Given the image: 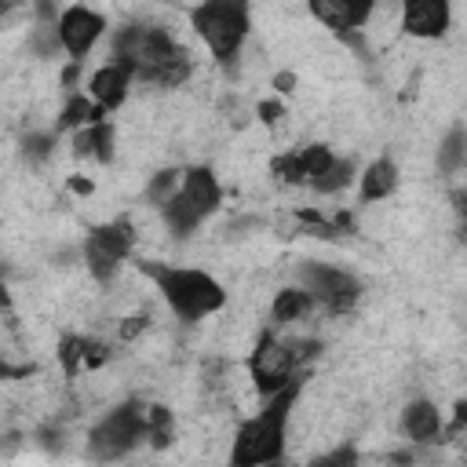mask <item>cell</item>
<instances>
[{
    "mask_svg": "<svg viewBox=\"0 0 467 467\" xmlns=\"http://www.w3.org/2000/svg\"><path fill=\"white\" fill-rule=\"evenodd\" d=\"M219 204H223V186H219L215 171L208 164H193V168L182 171V186L161 208V215H164L168 234L179 237V241H186Z\"/></svg>",
    "mask_w": 467,
    "mask_h": 467,
    "instance_id": "6",
    "label": "cell"
},
{
    "mask_svg": "<svg viewBox=\"0 0 467 467\" xmlns=\"http://www.w3.org/2000/svg\"><path fill=\"white\" fill-rule=\"evenodd\" d=\"M135 248V226L128 215H117L109 223H99L88 230L84 237V263H88V274L99 281V285H109L117 277V270L128 263Z\"/></svg>",
    "mask_w": 467,
    "mask_h": 467,
    "instance_id": "8",
    "label": "cell"
},
{
    "mask_svg": "<svg viewBox=\"0 0 467 467\" xmlns=\"http://www.w3.org/2000/svg\"><path fill=\"white\" fill-rule=\"evenodd\" d=\"M131 80H135V69L109 58L106 66H99V69L88 77V95L109 113V109L124 106V99H128V91H131Z\"/></svg>",
    "mask_w": 467,
    "mask_h": 467,
    "instance_id": "13",
    "label": "cell"
},
{
    "mask_svg": "<svg viewBox=\"0 0 467 467\" xmlns=\"http://www.w3.org/2000/svg\"><path fill=\"white\" fill-rule=\"evenodd\" d=\"M190 26L215 55V62L230 66L248 40L252 11L248 0H201L197 7H190Z\"/></svg>",
    "mask_w": 467,
    "mask_h": 467,
    "instance_id": "5",
    "label": "cell"
},
{
    "mask_svg": "<svg viewBox=\"0 0 467 467\" xmlns=\"http://www.w3.org/2000/svg\"><path fill=\"white\" fill-rule=\"evenodd\" d=\"M354 179H358V168H354V161H350V157H336V161H332V164H328V168H325V171H321V175L310 182V190L328 197V193H339V190H347Z\"/></svg>",
    "mask_w": 467,
    "mask_h": 467,
    "instance_id": "20",
    "label": "cell"
},
{
    "mask_svg": "<svg viewBox=\"0 0 467 467\" xmlns=\"http://www.w3.org/2000/svg\"><path fill=\"white\" fill-rule=\"evenodd\" d=\"M51 150H55V131H29V135L22 139V157H26L29 164L47 161Z\"/></svg>",
    "mask_w": 467,
    "mask_h": 467,
    "instance_id": "26",
    "label": "cell"
},
{
    "mask_svg": "<svg viewBox=\"0 0 467 467\" xmlns=\"http://www.w3.org/2000/svg\"><path fill=\"white\" fill-rule=\"evenodd\" d=\"M299 390H303V376L292 379L288 387L266 394L263 409L237 427V438H234V449H230V460L237 467L277 463L285 456V427H288V416H292V405H296Z\"/></svg>",
    "mask_w": 467,
    "mask_h": 467,
    "instance_id": "2",
    "label": "cell"
},
{
    "mask_svg": "<svg viewBox=\"0 0 467 467\" xmlns=\"http://www.w3.org/2000/svg\"><path fill=\"white\" fill-rule=\"evenodd\" d=\"M175 434V420H171V409L168 405H150V445L153 449H164Z\"/></svg>",
    "mask_w": 467,
    "mask_h": 467,
    "instance_id": "24",
    "label": "cell"
},
{
    "mask_svg": "<svg viewBox=\"0 0 467 467\" xmlns=\"http://www.w3.org/2000/svg\"><path fill=\"white\" fill-rule=\"evenodd\" d=\"M73 157L80 161H113V124L102 117L73 131Z\"/></svg>",
    "mask_w": 467,
    "mask_h": 467,
    "instance_id": "16",
    "label": "cell"
},
{
    "mask_svg": "<svg viewBox=\"0 0 467 467\" xmlns=\"http://www.w3.org/2000/svg\"><path fill=\"white\" fill-rule=\"evenodd\" d=\"M102 33H106V18L95 7H88V4L62 7V15H58V40H62V51L69 58L84 62V55L102 40Z\"/></svg>",
    "mask_w": 467,
    "mask_h": 467,
    "instance_id": "10",
    "label": "cell"
},
{
    "mask_svg": "<svg viewBox=\"0 0 467 467\" xmlns=\"http://www.w3.org/2000/svg\"><path fill=\"white\" fill-rule=\"evenodd\" d=\"M299 161H303V175H306V186L336 161V153L328 150V146H321V142H310V146H303L299 150Z\"/></svg>",
    "mask_w": 467,
    "mask_h": 467,
    "instance_id": "23",
    "label": "cell"
},
{
    "mask_svg": "<svg viewBox=\"0 0 467 467\" xmlns=\"http://www.w3.org/2000/svg\"><path fill=\"white\" fill-rule=\"evenodd\" d=\"M270 171H274V175H277V182H285V186H306L299 150H296V153H281V157L270 164Z\"/></svg>",
    "mask_w": 467,
    "mask_h": 467,
    "instance_id": "25",
    "label": "cell"
},
{
    "mask_svg": "<svg viewBox=\"0 0 467 467\" xmlns=\"http://www.w3.org/2000/svg\"><path fill=\"white\" fill-rule=\"evenodd\" d=\"M139 270L157 285V292L164 296V303L171 306V314L179 321H201V317H212L215 310L226 306V288L204 270L157 263V259L139 263Z\"/></svg>",
    "mask_w": 467,
    "mask_h": 467,
    "instance_id": "3",
    "label": "cell"
},
{
    "mask_svg": "<svg viewBox=\"0 0 467 467\" xmlns=\"http://www.w3.org/2000/svg\"><path fill=\"white\" fill-rule=\"evenodd\" d=\"M306 7H310V15L325 26V29H332V33H354V29H361L368 18H372V11H376V0H306Z\"/></svg>",
    "mask_w": 467,
    "mask_h": 467,
    "instance_id": "12",
    "label": "cell"
},
{
    "mask_svg": "<svg viewBox=\"0 0 467 467\" xmlns=\"http://www.w3.org/2000/svg\"><path fill=\"white\" fill-rule=\"evenodd\" d=\"M277 113H281V102H263V106H259V117H263L266 124H274Z\"/></svg>",
    "mask_w": 467,
    "mask_h": 467,
    "instance_id": "30",
    "label": "cell"
},
{
    "mask_svg": "<svg viewBox=\"0 0 467 467\" xmlns=\"http://www.w3.org/2000/svg\"><path fill=\"white\" fill-rule=\"evenodd\" d=\"M314 310H317V303H314V296H310L303 285H288V288H281V292L274 296V306H270V314H274L277 325L303 321V317L314 314Z\"/></svg>",
    "mask_w": 467,
    "mask_h": 467,
    "instance_id": "18",
    "label": "cell"
},
{
    "mask_svg": "<svg viewBox=\"0 0 467 467\" xmlns=\"http://www.w3.org/2000/svg\"><path fill=\"white\" fill-rule=\"evenodd\" d=\"M452 208L460 212V219H467V190H456L452 193Z\"/></svg>",
    "mask_w": 467,
    "mask_h": 467,
    "instance_id": "31",
    "label": "cell"
},
{
    "mask_svg": "<svg viewBox=\"0 0 467 467\" xmlns=\"http://www.w3.org/2000/svg\"><path fill=\"white\" fill-rule=\"evenodd\" d=\"M142 441H150V405L146 401H120L109 409L88 434L91 460H120L135 452Z\"/></svg>",
    "mask_w": 467,
    "mask_h": 467,
    "instance_id": "7",
    "label": "cell"
},
{
    "mask_svg": "<svg viewBox=\"0 0 467 467\" xmlns=\"http://www.w3.org/2000/svg\"><path fill=\"white\" fill-rule=\"evenodd\" d=\"M274 84H277V91H292V84H296V77H288V73H281V77H277Z\"/></svg>",
    "mask_w": 467,
    "mask_h": 467,
    "instance_id": "32",
    "label": "cell"
},
{
    "mask_svg": "<svg viewBox=\"0 0 467 467\" xmlns=\"http://www.w3.org/2000/svg\"><path fill=\"white\" fill-rule=\"evenodd\" d=\"M109 58L131 66L139 80L161 84V88H179L193 73L190 51L164 26H153V22H128L113 29Z\"/></svg>",
    "mask_w": 467,
    "mask_h": 467,
    "instance_id": "1",
    "label": "cell"
},
{
    "mask_svg": "<svg viewBox=\"0 0 467 467\" xmlns=\"http://www.w3.org/2000/svg\"><path fill=\"white\" fill-rule=\"evenodd\" d=\"M401 431H405V438H412L416 445L445 441V423H441L434 401H427V398H412V401L401 409Z\"/></svg>",
    "mask_w": 467,
    "mask_h": 467,
    "instance_id": "14",
    "label": "cell"
},
{
    "mask_svg": "<svg viewBox=\"0 0 467 467\" xmlns=\"http://www.w3.org/2000/svg\"><path fill=\"white\" fill-rule=\"evenodd\" d=\"M58 361L66 368V376H77L84 368H99L109 361V347L91 339V336H62L58 343Z\"/></svg>",
    "mask_w": 467,
    "mask_h": 467,
    "instance_id": "15",
    "label": "cell"
},
{
    "mask_svg": "<svg viewBox=\"0 0 467 467\" xmlns=\"http://www.w3.org/2000/svg\"><path fill=\"white\" fill-rule=\"evenodd\" d=\"M73 190H77V193H91V182H84V179H73Z\"/></svg>",
    "mask_w": 467,
    "mask_h": 467,
    "instance_id": "33",
    "label": "cell"
},
{
    "mask_svg": "<svg viewBox=\"0 0 467 467\" xmlns=\"http://www.w3.org/2000/svg\"><path fill=\"white\" fill-rule=\"evenodd\" d=\"M463 427H467V398L456 401V412H452V423L445 427V434H460Z\"/></svg>",
    "mask_w": 467,
    "mask_h": 467,
    "instance_id": "28",
    "label": "cell"
},
{
    "mask_svg": "<svg viewBox=\"0 0 467 467\" xmlns=\"http://www.w3.org/2000/svg\"><path fill=\"white\" fill-rule=\"evenodd\" d=\"M467 164V128H452L438 146V171L452 175Z\"/></svg>",
    "mask_w": 467,
    "mask_h": 467,
    "instance_id": "21",
    "label": "cell"
},
{
    "mask_svg": "<svg viewBox=\"0 0 467 467\" xmlns=\"http://www.w3.org/2000/svg\"><path fill=\"white\" fill-rule=\"evenodd\" d=\"M106 117V109L91 99V95H77V91H69V99H66V106H62V113H58V124H55V131H77V128H84V124H95V120H102Z\"/></svg>",
    "mask_w": 467,
    "mask_h": 467,
    "instance_id": "19",
    "label": "cell"
},
{
    "mask_svg": "<svg viewBox=\"0 0 467 467\" xmlns=\"http://www.w3.org/2000/svg\"><path fill=\"white\" fill-rule=\"evenodd\" d=\"M463 237H467V219H463Z\"/></svg>",
    "mask_w": 467,
    "mask_h": 467,
    "instance_id": "34",
    "label": "cell"
},
{
    "mask_svg": "<svg viewBox=\"0 0 467 467\" xmlns=\"http://www.w3.org/2000/svg\"><path fill=\"white\" fill-rule=\"evenodd\" d=\"M299 285L328 314H350L358 306V299H361V281L350 270H339V266H328V263H314V259H306L299 266Z\"/></svg>",
    "mask_w": 467,
    "mask_h": 467,
    "instance_id": "9",
    "label": "cell"
},
{
    "mask_svg": "<svg viewBox=\"0 0 467 467\" xmlns=\"http://www.w3.org/2000/svg\"><path fill=\"white\" fill-rule=\"evenodd\" d=\"M146 328V317L139 314V317H128V325H120V339H131L135 332H142Z\"/></svg>",
    "mask_w": 467,
    "mask_h": 467,
    "instance_id": "29",
    "label": "cell"
},
{
    "mask_svg": "<svg viewBox=\"0 0 467 467\" xmlns=\"http://www.w3.org/2000/svg\"><path fill=\"white\" fill-rule=\"evenodd\" d=\"M182 171H186V168H161V171L150 179V186H146V201H150L153 208H164V204L175 197V190L182 186Z\"/></svg>",
    "mask_w": 467,
    "mask_h": 467,
    "instance_id": "22",
    "label": "cell"
},
{
    "mask_svg": "<svg viewBox=\"0 0 467 467\" xmlns=\"http://www.w3.org/2000/svg\"><path fill=\"white\" fill-rule=\"evenodd\" d=\"M452 26L449 0H401V29L420 40H438Z\"/></svg>",
    "mask_w": 467,
    "mask_h": 467,
    "instance_id": "11",
    "label": "cell"
},
{
    "mask_svg": "<svg viewBox=\"0 0 467 467\" xmlns=\"http://www.w3.org/2000/svg\"><path fill=\"white\" fill-rule=\"evenodd\" d=\"M321 354L317 339H277L274 332H263L248 354V376L255 383V390L266 398L281 387H288L292 379L303 376L306 361H314Z\"/></svg>",
    "mask_w": 467,
    "mask_h": 467,
    "instance_id": "4",
    "label": "cell"
},
{
    "mask_svg": "<svg viewBox=\"0 0 467 467\" xmlns=\"http://www.w3.org/2000/svg\"><path fill=\"white\" fill-rule=\"evenodd\" d=\"M358 182H361V201H383V197H390L394 186H398V164H394L390 157H376V161L358 175Z\"/></svg>",
    "mask_w": 467,
    "mask_h": 467,
    "instance_id": "17",
    "label": "cell"
},
{
    "mask_svg": "<svg viewBox=\"0 0 467 467\" xmlns=\"http://www.w3.org/2000/svg\"><path fill=\"white\" fill-rule=\"evenodd\" d=\"M354 460H358V452H354L350 445H343V449H336V452H328V456H317L321 467H328V463H354Z\"/></svg>",
    "mask_w": 467,
    "mask_h": 467,
    "instance_id": "27",
    "label": "cell"
}]
</instances>
